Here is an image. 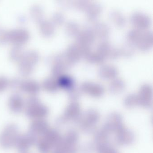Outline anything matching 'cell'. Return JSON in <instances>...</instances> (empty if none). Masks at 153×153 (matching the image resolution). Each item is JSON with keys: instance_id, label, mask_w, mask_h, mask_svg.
<instances>
[{"instance_id": "1", "label": "cell", "mask_w": 153, "mask_h": 153, "mask_svg": "<svg viewBox=\"0 0 153 153\" xmlns=\"http://www.w3.org/2000/svg\"><path fill=\"white\" fill-rule=\"evenodd\" d=\"M25 111L27 117L33 120L44 119L48 114V109L41 103L35 95H31L25 102Z\"/></svg>"}, {"instance_id": "2", "label": "cell", "mask_w": 153, "mask_h": 153, "mask_svg": "<svg viewBox=\"0 0 153 153\" xmlns=\"http://www.w3.org/2000/svg\"><path fill=\"white\" fill-rule=\"evenodd\" d=\"M19 135L17 126L16 124H8L0 134V146L5 149L15 146Z\"/></svg>"}, {"instance_id": "3", "label": "cell", "mask_w": 153, "mask_h": 153, "mask_svg": "<svg viewBox=\"0 0 153 153\" xmlns=\"http://www.w3.org/2000/svg\"><path fill=\"white\" fill-rule=\"evenodd\" d=\"M38 138L30 132L19 134L15 146L20 153H27L35 144H36Z\"/></svg>"}, {"instance_id": "4", "label": "cell", "mask_w": 153, "mask_h": 153, "mask_svg": "<svg viewBox=\"0 0 153 153\" xmlns=\"http://www.w3.org/2000/svg\"><path fill=\"white\" fill-rule=\"evenodd\" d=\"M131 21L136 28L146 29L150 26L151 20L148 15L141 12H136L131 17Z\"/></svg>"}, {"instance_id": "5", "label": "cell", "mask_w": 153, "mask_h": 153, "mask_svg": "<svg viewBox=\"0 0 153 153\" xmlns=\"http://www.w3.org/2000/svg\"><path fill=\"white\" fill-rule=\"evenodd\" d=\"M48 124L44 119L33 121L29 127V132L36 137L43 135L48 130Z\"/></svg>"}, {"instance_id": "6", "label": "cell", "mask_w": 153, "mask_h": 153, "mask_svg": "<svg viewBox=\"0 0 153 153\" xmlns=\"http://www.w3.org/2000/svg\"><path fill=\"white\" fill-rule=\"evenodd\" d=\"M9 106L11 112L18 114L22 112L25 109V102L20 95L14 94L9 98Z\"/></svg>"}, {"instance_id": "7", "label": "cell", "mask_w": 153, "mask_h": 153, "mask_svg": "<svg viewBox=\"0 0 153 153\" xmlns=\"http://www.w3.org/2000/svg\"><path fill=\"white\" fill-rule=\"evenodd\" d=\"M153 34L149 31H142L137 42L136 46L141 51L149 50L153 45Z\"/></svg>"}, {"instance_id": "8", "label": "cell", "mask_w": 153, "mask_h": 153, "mask_svg": "<svg viewBox=\"0 0 153 153\" xmlns=\"http://www.w3.org/2000/svg\"><path fill=\"white\" fill-rule=\"evenodd\" d=\"M28 37L29 33L25 28L14 29L9 31L8 33V39L17 44L24 42L27 40Z\"/></svg>"}, {"instance_id": "9", "label": "cell", "mask_w": 153, "mask_h": 153, "mask_svg": "<svg viewBox=\"0 0 153 153\" xmlns=\"http://www.w3.org/2000/svg\"><path fill=\"white\" fill-rule=\"evenodd\" d=\"M80 89L83 92L94 96L101 95L104 92V88L102 85L90 82L82 83L80 86Z\"/></svg>"}, {"instance_id": "10", "label": "cell", "mask_w": 153, "mask_h": 153, "mask_svg": "<svg viewBox=\"0 0 153 153\" xmlns=\"http://www.w3.org/2000/svg\"><path fill=\"white\" fill-rule=\"evenodd\" d=\"M118 71L114 66L110 64L103 65L98 70V75L102 79H114L118 75Z\"/></svg>"}, {"instance_id": "11", "label": "cell", "mask_w": 153, "mask_h": 153, "mask_svg": "<svg viewBox=\"0 0 153 153\" xmlns=\"http://www.w3.org/2000/svg\"><path fill=\"white\" fill-rule=\"evenodd\" d=\"M65 54L72 63L78 61L82 57V53L78 44H72L68 47Z\"/></svg>"}, {"instance_id": "12", "label": "cell", "mask_w": 153, "mask_h": 153, "mask_svg": "<svg viewBox=\"0 0 153 153\" xmlns=\"http://www.w3.org/2000/svg\"><path fill=\"white\" fill-rule=\"evenodd\" d=\"M94 36L92 30L84 29L80 31L77 35V43L79 44L90 46L94 42Z\"/></svg>"}, {"instance_id": "13", "label": "cell", "mask_w": 153, "mask_h": 153, "mask_svg": "<svg viewBox=\"0 0 153 153\" xmlns=\"http://www.w3.org/2000/svg\"><path fill=\"white\" fill-rule=\"evenodd\" d=\"M92 31L94 36L98 38H106L110 33V28L108 26L103 22H97L93 26Z\"/></svg>"}, {"instance_id": "14", "label": "cell", "mask_w": 153, "mask_h": 153, "mask_svg": "<svg viewBox=\"0 0 153 153\" xmlns=\"http://www.w3.org/2000/svg\"><path fill=\"white\" fill-rule=\"evenodd\" d=\"M39 89V84L36 80L27 79L22 81L21 89L29 93L31 95H35Z\"/></svg>"}, {"instance_id": "15", "label": "cell", "mask_w": 153, "mask_h": 153, "mask_svg": "<svg viewBox=\"0 0 153 153\" xmlns=\"http://www.w3.org/2000/svg\"><path fill=\"white\" fill-rule=\"evenodd\" d=\"M85 10L88 18L90 20H93L100 15L102 8L98 3L90 2Z\"/></svg>"}, {"instance_id": "16", "label": "cell", "mask_w": 153, "mask_h": 153, "mask_svg": "<svg viewBox=\"0 0 153 153\" xmlns=\"http://www.w3.org/2000/svg\"><path fill=\"white\" fill-rule=\"evenodd\" d=\"M110 19L117 26L123 27L125 25L126 19L121 12L116 10H111L110 13Z\"/></svg>"}, {"instance_id": "17", "label": "cell", "mask_w": 153, "mask_h": 153, "mask_svg": "<svg viewBox=\"0 0 153 153\" xmlns=\"http://www.w3.org/2000/svg\"><path fill=\"white\" fill-rule=\"evenodd\" d=\"M59 86L66 89H70L74 87L75 81L72 77L67 75H62L57 79Z\"/></svg>"}, {"instance_id": "18", "label": "cell", "mask_w": 153, "mask_h": 153, "mask_svg": "<svg viewBox=\"0 0 153 153\" xmlns=\"http://www.w3.org/2000/svg\"><path fill=\"white\" fill-rule=\"evenodd\" d=\"M84 58L88 62L96 64H101L104 62L105 59V57L98 52H93L91 51Z\"/></svg>"}, {"instance_id": "19", "label": "cell", "mask_w": 153, "mask_h": 153, "mask_svg": "<svg viewBox=\"0 0 153 153\" xmlns=\"http://www.w3.org/2000/svg\"><path fill=\"white\" fill-rule=\"evenodd\" d=\"M125 84L122 79H114L109 85V89L111 92L114 93H120L125 88Z\"/></svg>"}, {"instance_id": "20", "label": "cell", "mask_w": 153, "mask_h": 153, "mask_svg": "<svg viewBox=\"0 0 153 153\" xmlns=\"http://www.w3.org/2000/svg\"><path fill=\"white\" fill-rule=\"evenodd\" d=\"M42 86L45 89L51 92L55 91L59 87L57 80L53 77H50L45 79L43 81Z\"/></svg>"}, {"instance_id": "21", "label": "cell", "mask_w": 153, "mask_h": 153, "mask_svg": "<svg viewBox=\"0 0 153 153\" xmlns=\"http://www.w3.org/2000/svg\"><path fill=\"white\" fill-rule=\"evenodd\" d=\"M152 88L149 84L142 85L140 88V99L142 101H147L151 97Z\"/></svg>"}, {"instance_id": "22", "label": "cell", "mask_w": 153, "mask_h": 153, "mask_svg": "<svg viewBox=\"0 0 153 153\" xmlns=\"http://www.w3.org/2000/svg\"><path fill=\"white\" fill-rule=\"evenodd\" d=\"M66 33L70 36H77L80 32L78 25L74 21H69L66 25Z\"/></svg>"}, {"instance_id": "23", "label": "cell", "mask_w": 153, "mask_h": 153, "mask_svg": "<svg viewBox=\"0 0 153 153\" xmlns=\"http://www.w3.org/2000/svg\"><path fill=\"white\" fill-rule=\"evenodd\" d=\"M119 50L120 55L125 57H130L135 52V47L133 44L128 42L124 44Z\"/></svg>"}, {"instance_id": "24", "label": "cell", "mask_w": 153, "mask_h": 153, "mask_svg": "<svg viewBox=\"0 0 153 153\" xmlns=\"http://www.w3.org/2000/svg\"><path fill=\"white\" fill-rule=\"evenodd\" d=\"M41 30L44 34L51 35L53 33L54 31L53 24L48 20L42 21L41 24Z\"/></svg>"}, {"instance_id": "25", "label": "cell", "mask_w": 153, "mask_h": 153, "mask_svg": "<svg viewBox=\"0 0 153 153\" xmlns=\"http://www.w3.org/2000/svg\"><path fill=\"white\" fill-rule=\"evenodd\" d=\"M112 47V46L109 42L108 41H103L98 44L97 51L103 55L105 58L107 57Z\"/></svg>"}, {"instance_id": "26", "label": "cell", "mask_w": 153, "mask_h": 153, "mask_svg": "<svg viewBox=\"0 0 153 153\" xmlns=\"http://www.w3.org/2000/svg\"><path fill=\"white\" fill-rule=\"evenodd\" d=\"M37 148L41 153H48L50 151L51 146L42 137L37 139L36 143Z\"/></svg>"}, {"instance_id": "27", "label": "cell", "mask_w": 153, "mask_h": 153, "mask_svg": "<svg viewBox=\"0 0 153 153\" xmlns=\"http://www.w3.org/2000/svg\"><path fill=\"white\" fill-rule=\"evenodd\" d=\"M142 32V30H140L137 28L131 30L128 32L127 35V38L129 42L132 44L136 43L138 40Z\"/></svg>"}, {"instance_id": "28", "label": "cell", "mask_w": 153, "mask_h": 153, "mask_svg": "<svg viewBox=\"0 0 153 153\" xmlns=\"http://www.w3.org/2000/svg\"><path fill=\"white\" fill-rule=\"evenodd\" d=\"M14 47L10 51L11 58L15 60L22 59L24 54L23 50L19 45Z\"/></svg>"}, {"instance_id": "29", "label": "cell", "mask_w": 153, "mask_h": 153, "mask_svg": "<svg viewBox=\"0 0 153 153\" xmlns=\"http://www.w3.org/2000/svg\"><path fill=\"white\" fill-rule=\"evenodd\" d=\"M65 21L64 16L63 14L59 12L55 13L53 16L52 23L58 25H60L64 23Z\"/></svg>"}, {"instance_id": "30", "label": "cell", "mask_w": 153, "mask_h": 153, "mask_svg": "<svg viewBox=\"0 0 153 153\" xmlns=\"http://www.w3.org/2000/svg\"><path fill=\"white\" fill-rule=\"evenodd\" d=\"M89 3L90 1H78L75 2L74 6L79 9L85 10Z\"/></svg>"}, {"instance_id": "31", "label": "cell", "mask_w": 153, "mask_h": 153, "mask_svg": "<svg viewBox=\"0 0 153 153\" xmlns=\"http://www.w3.org/2000/svg\"><path fill=\"white\" fill-rule=\"evenodd\" d=\"M120 55V53L119 49L112 47L110 50L107 57L110 59H114L119 57Z\"/></svg>"}, {"instance_id": "32", "label": "cell", "mask_w": 153, "mask_h": 153, "mask_svg": "<svg viewBox=\"0 0 153 153\" xmlns=\"http://www.w3.org/2000/svg\"><path fill=\"white\" fill-rule=\"evenodd\" d=\"M8 33L9 32L0 28V42H5L7 39H8Z\"/></svg>"}, {"instance_id": "33", "label": "cell", "mask_w": 153, "mask_h": 153, "mask_svg": "<svg viewBox=\"0 0 153 153\" xmlns=\"http://www.w3.org/2000/svg\"><path fill=\"white\" fill-rule=\"evenodd\" d=\"M8 83L7 79L5 77L2 76H0V91L3 90L6 87Z\"/></svg>"}, {"instance_id": "34", "label": "cell", "mask_w": 153, "mask_h": 153, "mask_svg": "<svg viewBox=\"0 0 153 153\" xmlns=\"http://www.w3.org/2000/svg\"></svg>"}]
</instances>
